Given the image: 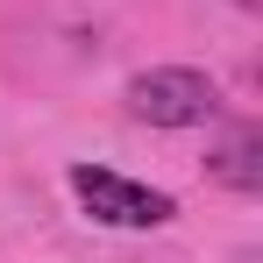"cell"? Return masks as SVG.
<instances>
[{
  "label": "cell",
  "instance_id": "6da1fadb",
  "mask_svg": "<svg viewBox=\"0 0 263 263\" xmlns=\"http://www.w3.org/2000/svg\"><path fill=\"white\" fill-rule=\"evenodd\" d=\"M128 114L149 128H192V121H214L220 92L206 71H185V64H157V71H135L128 79Z\"/></svg>",
  "mask_w": 263,
  "mask_h": 263
},
{
  "label": "cell",
  "instance_id": "3957f363",
  "mask_svg": "<svg viewBox=\"0 0 263 263\" xmlns=\"http://www.w3.org/2000/svg\"><path fill=\"white\" fill-rule=\"evenodd\" d=\"M256 149H263V135H256V128H242L235 142H228V149H220V164H214V171L228 178V185H242V192H256V185H263V164H256Z\"/></svg>",
  "mask_w": 263,
  "mask_h": 263
},
{
  "label": "cell",
  "instance_id": "7a4b0ae2",
  "mask_svg": "<svg viewBox=\"0 0 263 263\" xmlns=\"http://www.w3.org/2000/svg\"><path fill=\"white\" fill-rule=\"evenodd\" d=\"M71 192H79L86 214L107 220V228H164V220L178 214L164 192H149V185H135V178H114V171H100V164H79V171H71Z\"/></svg>",
  "mask_w": 263,
  "mask_h": 263
}]
</instances>
